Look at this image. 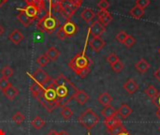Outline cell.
<instances>
[{
  "label": "cell",
  "mask_w": 160,
  "mask_h": 135,
  "mask_svg": "<svg viewBox=\"0 0 160 135\" xmlns=\"http://www.w3.org/2000/svg\"><path fill=\"white\" fill-rule=\"evenodd\" d=\"M52 82L56 89L59 107L63 108L67 106V104L71 100H73L78 88L73 85V83L69 79H68L62 73L58 75L55 79L52 80Z\"/></svg>",
  "instance_id": "6da1fadb"
},
{
  "label": "cell",
  "mask_w": 160,
  "mask_h": 135,
  "mask_svg": "<svg viewBox=\"0 0 160 135\" xmlns=\"http://www.w3.org/2000/svg\"><path fill=\"white\" fill-rule=\"evenodd\" d=\"M18 10L19 13L17 15V19L25 27L29 26L43 12L45 13L47 11L45 4L37 3H28L24 8H19Z\"/></svg>",
  "instance_id": "7a4b0ae2"
},
{
  "label": "cell",
  "mask_w": 160,
  "mask_h": 135,
  "mask_svg": "<svg viewBox=\"0 0 160 135\" xmlns=\"http://www.w3.org/2000/svg\"><path fill=\"white\" fill-rule=\"evenodd\" d=\"M60 26L59 20L52 13V10H47L44 15L39 18L36 23V27L40 32L52 34Z\"/></svg>",
  "instance_id": "3957f363"
},
{
  "label": "cell",
  "mask_w": 160,
  "mask_h": 135,
  "mask_svg": "<svg viewBox=\"0 0 160 135\" xmlns=\"http://www.w3.org/2000/svg\"><path fill=\"white\" fill-rule=\"evenodd\" d=\"M92 65L91 58L84 54V52H81L77 54L69 62L68 67L77 74L79 75L82 71H83L86 69H89Z\"/></svg>",
  "instance_id": "277c9868"
},
{
  "label": "cell",
  "mask_w": 160,
  "mask_h": 135,
  "mask_svg": "<svg viewBox=\"0 0 160 135\" xmlns=\"http://www.w3.org/2000/svg\"><path fill=\"white\" fill-rule=\"evenodd\" d=\"M79 123L84 127L86 130H92L98 122H99V117L90 108H87L78 118Z\"/></svg>",
  "instance_id": "5b68a950"
},
{
  "label": "cell",
  "mask_w": 160,
  "mask_h": 135,
  "mask_svg": "<svg viewBox=\"0 0 160 135\" xmlns=\"http://www.w3.org/2000/svg\"><path fill=\"white\" fill-rule=\"evenodd\" d=\"M82 5L77 4L73 1H69V0H62L60 6L57 8V12H60L61 15H63V17L68 21L70 20L71 17L75 14V12L77 11V9L81 7Z\"/></svg>",
  "instance_id": "8992f818"
},
{
  "label": "cell",
  "mask_w": 160,
  "mask_h": 135,
  "mask_svg": "<svg viewBox=\"0 0 160 135\" xmlns=\"http://www.w3.org/2000/svg\"><path fill=\"white\" fill-rule=\"evenodd\" d=\"M41 94H42L43 98H44L46 101H50V102H53V103L57 104L58 107H59L56 89H55V86H54V85L52 84V82L45 89L43 88Z\"/></svg>",
  "instance_id": "52a82bcc"
},
{
  "label": "cell",
  "mask_w": 160,
  "mask_h": 135,
  "mask_svg": "<svg viewBox=\"0 0 160 135\" xmlns=\"http://www.w3.org/2000/svg\"><path fill=\"white\" fill-rule=\"evenodd\" d=\"M31 77H32V79H33L36 83H38V84H39V85H41V86L46 85L50 80H52L51 77L49 76V74H48L44 70H42L41 68L37 69V70L33 72V74L31 75Z\"/></svg>",
  "instance_id": "ba28073f"
},
{
  "label": "cell",
  "mask_w": 160,
  "mask_h": 135,
  "mask_svg": "<svg viewBox=\"0 0 160 135\" xmlns=\"http://www.w3.org/2000/svg\"><path fill=\"white\" fill-rule=\"evenodd\" d=\"M61 27L63 28V30H64L65 34L67 35V37H72V36H74L78 32V30H79L78 25L73 21H71V20L66 21V23Z\"/></svg>",
  "instance_id": "9c48e42d"
},
{
  "label": "cell",
  "mask_w": 160,
  "mask_h": 135,
  "mask_svg": "<svg viewBox=\"0 0 160 135\" xmlns=\"http://www.w3.org/2000/svg\"><path fill=\"white\" fill-rule=\"evenodd\" d=\"M105 30H106L105 26L98 21L93 22L89 27V33L92 34L93 37H100L105 32Z\"/></svg>",
  "instance_id": "30bf717a"
},
{
  "label": "cell",
  "mask_w": 160,
  "mask_h": 135,
  "mask_svg": "<svg viewBox=\"0 0 160 135\" xmlns=\"http://www.w3.org/2000/svg\"><path fill=\"white\" fill-rule=\"evenodd\" d=\"M89 45L92 48V50H94L96 53H98L105 47L106 42L100 37H93V39L89 42Z\"/></svg>",
  "instance_id": "8fae6325"
},
{
  "label": "cell",
  "mask_w": 160,
  "mask_h": 135,
  "mask_svg": "<svg viewBox=\"0 0 160 135\" xmlns=\"http://www.w3.org/2000/svg\"><path fill=\"white\" fill-rule=\"evenodd\" d=\"M96 15L98 16V21L100 22L104 26L111 23L113 19L112 14L108 10H99V11H98V13Z\"/></svg>",
  "instance_id": "7c38bea8"
},
{
  "label": "cell",
  "mask_w": 160,
  "mask_h": 135,
  "mask_svg": "<svg viewBox=\"0 0 160 135\" xmlns=\"http://www.w3.org/2000/svg\"><path fill=\"white\" fill-rule=\"evenodd\" d=\"M124 89L128 93V94H134L139 90V85L134 79H128L124 85H123Z\"/></svg>",
  "instance_id": "4fadbf2b"
},
{
  "label": "cell",
  "mask_w": 160,
  "mask_h": 135,
  "mask_svg": "<svg viewBox=\"0 0 160 135\" xmlns=\"http://www.w3.org/2000/svg\"><path fill=\"white\" fill-rule=\"evenodd\" d=\"M23 39H24V37H23L22 33L18 29L12 30V32L8 35V39L16 45L20 44L23 40Z\"/></svg>",
  "instance_id": "5bb4252c"
},
{
  "label": "cell",
  "mask_w": 160,
  "mask_h": 135,
  "mask_svg": "<svg viewBox=\"0 0 160 135\" xmlns=\"http://www.w3.org/2000/svg\"><path fill=\"white\" fill-rule=\"evenodd\" d=\"M79 104H81V105H84L86 102H87V101L89 100V95L85 92V91H83V90H80V89H78L77 90V92L75 93V95H74V98H73Z\"/></svg>",
  "instance_id": "9a60e30c"
},
{
  "label": "cell",
  "mask_w": 160,
  "mask_h": 135,
  "mask_svg": "<svg viewBox=\"0 0 160 135\" xmlns=\"http://www.w3.org/2000/svg\"><path fill=\"white\" fill-rule=\"evenodd\" d=\"M3 94H4V96H5L8 100L13 101V100L19 95V90H18L15 86H13L11 85V86H9L7 89H5V90L3 91Z\"/></svg>",
  "instance_id": "2e32d148"
},
{
  "label": "cell",
  "mask_w": 160,
  "mask_h": 135,
  "mask_svg": "<svg viewBox=\"0 0 160 135\" xmlns=\"http://www.w3.org/2000/svg\"><path fill=\"white\" fill-rule=\"evenodd\" d=\"M135 68L136 70L140 72V73H145L149 68H150V64L144 59V58H141L136 64H135Z\"/></svg>",
  "instance_id": "e0dca14e"
},
{
  "label": "cell",
  "mask_w": 160,
  "mask_h": 135,
  "mask_svg": "<svg viewBox=\"0 0 160 135\" xmlns=\"http://www.w3.org/2000/svg\"><path fill=\"white\" fill-rule=\"evenodd\" d=\"M96 16V13L94 12L93 9L89 8H84L82 12H81V18L85 21L86 23H90Z\"/></svg>",
  "instance_id": "ac0fdd59"
},
{
  "label": "cell",
  "mask_w": 160,
  "mask_h": 135,
  "mask_svg": "<svg viewBox=\"0 0 160 135\" xmlns=\"http://www.w3.org/2000/svg\"><path fill=\"white\" fill-rule=\"evenodd\" d=\"M101 115L105 117V119L106 118H110V117H112L117 116V110H115L114 107L110 104V105L105 106L101 110Z\"/></svg>",
  "instance_id": "d6986e66"
},
{
  "label": "cell",
  "mask_w": 160,
  "mask_h": 135,
  "mask_svg": "<svg viewBox=\"0 0 160 135\" xmlns=\"http://www.w3.org/2000/svg\"><path fill=\"white\" fill-rule=\"evenodd\" d=\"M98 102L103 105L104 107L107 106V105H110L111 102L112 101V97L108 93V92H104V93H101L98 98Z\"/></svg>",
  "instance_id": "ffe728a7"
},
{
  "label": "cell",
  "mask_w": 160,
  "mask_h": 135,
  "mask_svg": "<svg viewBox=\"0 0 160 135\" xmlns=\"http://www.w3.org/2000/svg\"><path fill=\"white\" fill-rule=\"evenodd\" d=\"M132 112V109L128 104H122L120 108L117 110V115H119L122 118H127L131 115Z\"/></svg>",
  "instance_id": "44dd1931"
},
{
  "label": "cell",
  "mask_w": 160,
  "mask_h": 135,
  "mask_svg": "<svg viewBox=\"0 0 160 135\" xmlns=\"http://www.w3.org/2000/svg\"><path fill=\"white\" fill-rule=\"evenodd\" d=\"M121 122H122V120L117 116H115V117H110V118H106L104 120V125L106 126L107 130H111V129H112L113 127H115L116 125H118Z\"/></svg>",
  "instance_id": "7402d4cb"
},
{
  "label": "cell",
  "mask_w": 160,
  "mask_h": 135,
  "mask_svg": "<svg viewBox=\"0 0 160 135\" xmlns=\"http://www.w3.org/2000/svg\"><path fill=\"white\" fill-rule=\"evenodd\" d=\"M45 55L49 58L50 61H55L58 58V56L60 55V52H59V50H57L55 47L52 46V47H50L46 51Z\"/></svg>",
  "instance_id": "603a6c76"
},
{
  "label": "cell",
  "mask_w": 160,
  "mask_h": 135,
  "mask_svg": "<svg viewBox=\"0 0 160 135\" xmlns=\"http://www.w3.org/2000/svg\"><path fill=\"white\" fill-rule=\"evenodd\" d=\"M129 14L134 18V19H140L144 15V9L138 7V6H134L130 10H129Z\"/></svg>",
  "instance_id": "cb8c5ba5"
},
{
  "label": "cell",
  "mask_w": 160,
  "mask_h": 135,
  "mask_svg": "<svg viewBox=\"0 0 160 135\" xmlns=\"http://www.w3.org/2000/svg\"><path fill=\"white\" fill-rule=\"evenodd\" d=\"M42 90H43V86L39 85V84H38V83H36V82L33 83L32 86H30L31 94H32V96H33L35 99L38 98V96L42 92Z\"/></svg>",
  "instance_id": "d4e9b609"
},
{
  "label": "cell",
  "mask_w": 160,
  "mask_h": 135,
  "mask_svg": "<svg viewBox=\"0 0 160 135\" xmlns=\"http://www.w3.org/2000/svg\"><path fill=\"white\" fill-rule=\"evenodd\" d=\"M31 125L36 129V130H40L41 128H43L45 126V121L40 117H36L32 121H31Z\"/></svg>",
  "instance_id": "484cf974"
},
{
  "label": "cell",
  "mask_w": 160,
  "mask_h": 135,
  "mask_svg": "<svg viewBox=\"0 0 160 135\" xmlns=\"http://www.w3.org/2000/svg\"><path fill=\"white\" fill-rule=\"evenodd\" d=\"M144 93L149 97V98H151V99H154V98H156L158 95V93H159V91L154 86H152V85H150L145 90H144Z\"/></svg>",
  "instance_id": "4316f807"
},
{
  "label": "cell",
  "mask_w": 160,
  "mask_h": 135,
  "mask_svg": "<svg viewBox=\"0 0 160 135\" xmlns=\"http://www.w3.org/2000/svg\"><path fill=\"white\" fill-rule=\"evenodd\" d=\"M126 130H127L126 127H125V126L123 125V123L121 122V123H119L118 125H116L115 127H113L112 129L108 130V132L111 135H117L118 133H120L121 132L126 131Z\"/></svg>",
  "instance_id": "83f0119b"
},
{
  "label": "cell",
  "mask_w": 160,
  "mask_h": 135,
  "mask_svg": "<svg viewBox=\"0 0 160 135\" xmlns=\"http://www.w3.org/2000/svg\"><path fill=\"white\" fill-rule=\"evenodd\" d=\"M61 116L64 117V119L68 120V119H70V118H71V117L73 116V111H72L69 107L65 106V107H63V108H62Z\"/></svg>",
  "instance_id": "f1b7e54d"
},
{
  "label": "cell",
  "mask_w": 160,
  "mask_h": 135,
  "mask_svg": "<svg viewBox=\"0 0 160 135\" xmlns=\"http://www.w3.org/2000/svg\"><path fill=\"white\" fill-rule=\"evenodd\" d=\"M1 74L3 78L8 79L13 75V70L9 67V66H5L2 70H1Z\"/></svg>",
  "instance_id": "f546056e"
},
{
  "label": "cell",
  "mask_w": 160,
  "mask_h": 135,
  "mask_svg": "<svg viewBox=\"0 0 160 135\" xmlns=\"http://www.w3.org/2000/svg\"><path fill=\"white\" fill-rule=\"evenodd\" d=\"M36 62H37L38 65H39L41 68H43V67H45L46 65H48V63L50 62V60H49V58H48V57L45 55V54H44V55H39V56L37 58Z\"/></svg>",
  "instance_id": "4dcf8cb0"
},
{
  "label": "cell",
  "mask_w": 160,
  "mask_h": 135,
  "mask_svg": "<svg viewBox=\"0 0 160 135\" xmlns=\"http://www.w3.org/2000/svg\"><path fill=\"white\" fill-rule=\"evenodd\" d=\"M12 120H13L16 124L20 125L21 123H22V122L24 121V116H23L21 112H16V113L13 115V117H12Z\"/></svg>",
  "instance_id": "1f68e13d"
},
{
  "label": "cell",
  "mask_w": 160,
  "mask_h": 135,
  "mask_svg": "<svg viewBox=\"0 0 160 135\" xmlns=\"http://www.w3.org/2000/svg\"><path fill=\"white\" fill-rule=\"evenodd\" d=\"M136 43V39L133 36L131 35H128V38L126 39L125 42H124V45L127 47V48H131L134 44Z\"/></svg>",
  "instance_id": "d6a6232c"
},
{
  "label": "cell",
  "mask_w": 160,
  "mask_h": 135,
  "mask_svg": "<svg viewBox=\"0 0 160 135\" xmlns=\"http://www.w3.org/2000/svg\"><path fill=\"white\" fill-rule=\"evenodd\" d=\"M110 7V3L108 0H99L98 2V8L99 10H107Z\"/></svg>",
  "instance_id": "836d02e7"
},
{
  "label": "cell",
  "mask_w": 160,
  "mask_h": 135,
  "mask_svg": "<svg viewBox=\"0 0 160 135\" xmlns=\"http://www.w3.org/2000/svg\"><path fill=\"white\" fill-rule=\"evenodd\" d=\"M128 34L127 32H125V31H120V32L116 35L115 39H116V40L119 41L120 43H124L125 40H126V39L128 38Z\"/></svg>",
  "instance_id": "e575fe53"
},
{
  "label": "cell",
  "mask_w": 160,
  "mask_h": 135,
  "mask_svg": "<svg viewBox=\"0 0 160 135\" xmlns=\"http://www.w3.org/2000/svg\"><path fill=\"white\" fill-rule=\"evenodd\" d=\"M9 86H11V83L8 82V79L6 78H0V90L3 92L5 89H7Z\"/></svg>",
  "instance_id": "d590c367"
},
{
  "label": "cell",
  "mask_w": 160,
  "mask_h": 135,
  "mask_svg": "<svg viewBox=\"0 0 160 135\" xmlns=\"http://www.w3.org/2000/svg\"><path fill=\"white\" fill-rule=\"evenodd\" d=\"M112 70L114 71V72H120V71H122L123 70V69H124V64L120 61V60H118L116 63H114L113 65H112Z\"/></svg>",
  "instance_id": "8d00e7d4"
},
{
  "label": "cell",
  "mask_w": 160,
  "mask_h": 135,
  "mask_svg": "<svg viewBox=\"0 0 160 135\" xmlns=\"http://www.w3.org/2000/svg\"><path fill=\"white\" fill-rule=\"evenodd\" d=\"M49 1V5H50V9L51 10H57L58 7L60 6L62 0H48Z\"/></svg>",
  "instance_id": "74e56055"
},
{
  "label": "cell",
  "mask_w": 160,
  "mask_h": 135,
  "mask_svg": "<svg viewBox=\"0 0 160 135\" xmlns=\"http://www.w3.org/2000/svg\"><path fill=\"white\" fill-rule=\"evenodd\" d=\"M118 60H120V59H119L118 55H116L114 53H112L111 55H109V56H107V62H108L111 66L113 65L114 63H116Z\"/></svg>",
  "instance_id": "f35d334b"
},
{
  "label": "cell",
  "mask_w": 160,
  "mask_h": 135,
  "mask_svg": "<svg viewBox=\"0 0 160 135\" xmlns=\"http://www.w3.org/2000/svg\"><path fill=\"white\" fill-rule=\"evenodd\" d=\"M56 37H57V39H60V40H65V39L68 38V37H67V35L65 34V32H64L63 28H62L61 26L57 29Z\"/></svg>",
  "instance_id": "ab89813d"
},
{
  "label": "cell",
  "mask_w": 160,
  "mask_h": 135,
  "mask_svg": "<svg viewBox=\"0 0 160 135\" xmlns=\"http://www.w3.org/2000/svg\"><path fill=\"white\" fill-rule=\"evenodd\" d=\"M149 4H150V0H136V6H138L143 9L145 8H147Z\"/></svg>",
  "instance_id": "60d3db41"
},
{
  "label": "cell",
  "mask_w": 160,
  "mask_h": 135,
  "mask_svg": "<svg viewBox=\"0 0 160 135\" xmlns=\"http://www.w3.org/2000/svg\"><path fill=\"white\" fill-rule=\"evenodd\" d=\"M152 102L154 103V105H156L158 109H160V92L156 98L152 99Z\"/></svg>",
  "instance_id": "b9f144b4"
},
{
  "label": "cell",
  "mask_w": 160,
  "mask_h": 135,
  "mask_svg": "<svg viewBox=\"0 0 160 135\" xmlns=\"http://www.w3.org/2000/svg\"><path fill=\"white\" fill-rule=\"evenodd\" d=\"M89 73H90V68H89V69H86V70H84L83 71H82V72L79 74V76H80L82 79H84V78H85V77H86V76L89 74Z\"/></svg>",
  "instance_id": "7bdbcfd3"
},
{
  "label": "cell",
  "mask_w": 160,
  "mask_h": 135,
  "mask_svg": "<svg viewBox=\"0 0 160 135\" xmlns=\"http://www.w3.org/2000/svg\"><path fill=\"white\" fill-rule=\"evenodd\" d=\"M26 4L28 3H37V4H45V0H24Z\"/></svg>",
  "instance_id": "ee69618b"
},
{
  "label": "cell",
  "mask_w": 160,
  "mask_h": 135,
  "mask_svg": "<svg viewBox=\"0 0 160 135\" xmlns=\"http://www.w3.org/2000/svg\"><path fill=\"white\" fill-rule=\"evenodd\" d=\"M155 76H156V78H157L158 81H160V68L159 69H158V70L155 71Z\"/></svg>",
  "instance_id": "f6af8a7d"
},
{
  "label": "cell",
  "mask_w": 160,
  "mask_h": 135,
  "mask_svg": "<svg viewBox=\"0 0 160 135\" xmlns=\"http://www.w3.org/2000/svg\"><path fill=\"white\" fill-rule=\"evenodd\" d=\"M117 135H132L128 130H126V131H123V132H121L120 133H118Z\"/></svg>",
  "instance_id": "bcb514c9"
},
{
  "label": "cell",
  "mask_w": 160,
  "mask_h": 135,
  "mask_svg": "<svg viewBox=\"0 0 160 135\" xmlns=\"http://www.w3.org/2000/svg\"><path fill=\"white\" fill-rule=\"evenodd\" d=\"M47 135H58V132H57L56 131H54V130H51V131L47 133Z\"/></svg>",
  "instance_id": "7dc6e473"
},
{
  "label": "cell",
  "mask_w": 160,
  "mask_h": 135,
  "mask_svg": "<svg viewBox=\"0 0 160 135\" xmlns=\"http://www.w3.org/2000/svg\"><path fill=\"white\" fill-rule=\"evenodd\" d=\"M58 135H70L68 132H66V131H62V132H58Z\"/></svg>",
  "instance_id": "c3c4849f"
},
{
  "label": "cell",
  "mask_w": 160,
  "mask_h": 135,
  "mask_svg": "<svg viewBox=\"0 0 160 135\" xmlns=\"http://www.w3.org/2000/svg\"><path fill=\"white\" fill-rule=\"evenodd\" d=\"M4 32H5V29H4V27L0 24V37L4 34Z\"/></svg>",
  "instance_id": "681fc988"
},
{
  "label": "cell",
  "mask_w": 160,
  "mask_h": 135,
  "mask_svg": "<svg viewBox=\"0 0 160 135\" xmlns=\"http://www.w3.org/2000/svg\"><path fill=\"white\" fill-rule=\"evenodd\" d=\"M69 1H73V2H75V3H77V4H80V5H82L83 0H69Z\"/></svg>",
  "instance_id": "f907efd6"
},
{
  "label": "cell",
  "mask_w": 160,
  "mask_h": 135,
  "mask_svg": "<svg viewBox=\"0 0 160 135\" xmlns=\"http://www.w3.org/2000/svg\"><path fill=\"white\" fill-rule=\"evenodd\" d=\"M8 0H0V8H1L6 2H8Z\"/></svg>",
  "instance_id": "816d5d0a"
},
{
  "label": "cell",
  "mask_w": 160,
  "mask_h": 135,
  "mask_svg": "<svg viewBox=\"0 0 160 135\" xmlns=\"http://www.w3.org/2000/svg\"><path fill=\"white\" fill-rule=\"evenodd\" d=\"M156 115H157L158 118V119H160V109H158V111L156 112Z\"/></svg>",
  "instance_id": "f5cc1de1"
},
{
  "label": "cell",
  "mask_w": 160,
  "mask_h": 135,
  "mask_svg": "<svg viewBox=\"0 0 160 135\" xmlns=\"http://www.w3.org/2000/svg\"><path fill=\"white\" fill-rule=\"evenodd\" d=\"M158 53H159V55H160V48L158 49Z\"/></svg>",
  "instance_id": "db71d44e"
},
{
  "label": "cell",
  "mask_w": 160,
  "mask_h": 135,
  "mask_svg": "<svg viewBox=\"0 0 160 135\" xmlns=\"http://www.w3.org/2000/svg\"><path fill=\"white\" fill-rule=\"evenodd\" d=\"M158 131H159V132H160V127H159V128H158Z\"/></svg>",
  "instance_id": "11a10c76"
}]
</instances>
